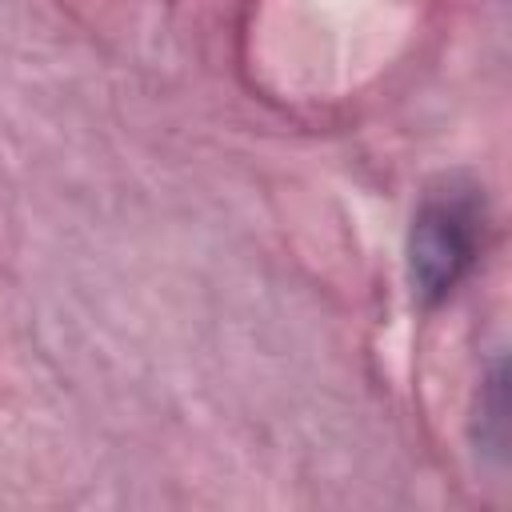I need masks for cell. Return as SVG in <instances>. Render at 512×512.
<instances>
[{
	"label": "cell",
	"mask_w": 512,
	"mask_h": 512,
	"mask_svg": "<svg viewBox=\"0 0 512 512\" xmlns=\"http://www.w3.org/2000/svg\"><path fill=\"white\" fill-rule=\"evenodd\" d=\"M484 240V196L476 184L448 180L444 188H432L408 232V284L412 296L432 308L440 304L476 264Z\"/></svg>",
	"instance_id": "6da1fadb"
}]
</instances>
